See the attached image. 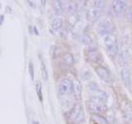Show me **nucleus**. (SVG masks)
<instances>
[{"instance_id":"ddd939ff","label":"nucleus","mask_w":132,"mask_h":124,"mask_svg":"<svg viewBox=\"0 0 132 124\" xmlns=\"http://www.w3.org/2000/svg\"><path fill=\"white\" fill-rule=\"evenodd\" d=\"M73 94L77 99H80L81 98V95H82V85L81 83L78 81V80H74L73 81Z\"/></svg>"},{"instance_id":"7ed1b4c3","label":"nucleus","mask_w":132,"mask_h":124,"mask_svg":"<svg viewBox=\"0 0 132 124\" xmlns=\"http://www.w3.org/2000/svg\"><path fill=\"white\" fill-rule=\"evenodd\" d=\"M103 43L107 52L111 57H115L119 53L117 39L113 34L106 35L103 37Z\"/></svg>"},{"instance_id":"39448f33","label":"nucleus","mask_w":132,"mask_h":124,"mask_svg":"<svg viewBox=\"0 0 132 124\" xmlns=\"http://www.w3.org/2000/svg\"><path fill=\"white\" fill-rule=\"evenodd\" d=\"M85 55L87 59L93 63H97L100 65L103 61V57L102 53L96 47H90L85 50Z\"/></svg>"},{"instance_id":"f3484780","label":"nucleus","mask_w":132,"mask_h":124,"mask_svg":"<svg viewBox=\"0 0 132 124\" xmlns=\"http://www.w3.org/2000/svg\"><path fill=\"white\" fill-rule=\"evenodd\" d=\"M63 27V20L60 18H55L51 22V27L53 30L55 31H58L60 30V29Z\"/></svg>"},{"instance_id":"f03ea898","label":"nucleus","mask_w":132,"mask_h":124,"mask_svg":"<svg viewBox=\"0 0 132 124\" xmlns=\"http://www.w3.org/2000/svg\"><path fill=\"white\" fill-rule=\"evenodd\" d=\"M96 28L98 33L106 36L108 34H112V32L116 29V27L114 22L111 19L107 18H102L97 22Z\"/></svg>"},{"instance_id":"4be33fe9","label":"nucleus","mask_w":132,"mask_h":124,"mask_svg":"<svg viewBox=\"0 0 132 124\" xmlns=\"http://www.w3.org/2000/svg\"><path fill=\"white\" fill-rule=\"evenodd\" d=\"M81 41L85 45H89L92 43V39L88 35H82L81 36Z\"/></svg>"},{"instance_id":"1a4fd4ad","label":"nucleus","mask_w":132,"mask_h":124,"mask_svg":"<svg viewBox=\"0 0 132 124\" xmlns=\"http://www.w3.org/2000/svg\"><path fill=\"white\" fill-rule=\"evenodd\" d=\"M88 109L90 110V112H92L93 114L101 115L106 113L107 110V107L105 103L91 101L88 103Z\"/></svg>"},{"instance_id":"aec40b11","label":"nucleus","mask_w":132,"mask_h":124,"mask_svg":"<svg viewBox=\"0 0 132 124\" xmlns=\"http://www.w3.org/2000/svg\"><path fill=\"white\" fill-rule=\"evenodd\" d=\"M93 118H94V119L96 120V121H97V122H99L100 124H106V123H107L106 118H103L102 116H101V115L94 114Z\"/></svg>"},{"instance_id":"6e6552de","label":"nucleus","mask_w":132,"mask_h":124,"mask_svg":"<svg viewBox=\"0 0 132 124\" xmlns=\"http://www.w3.org/2000/svg\"><path fill=\"white\" fill-rule=\"evenodd\" d=\"M95 71H96L97 74L100 77V79L104 81L105 83H107V84H110L112 81V76L110 73V71L107 69L106 67L102 66L101 65H98L95 67Z\"/></svg>"},{"instance_id":"9b49d317","label":"nucleus","mask_w":132,"mask_h":124,"mask_svg":"<svg viewBox=\"0 0 132 124\" xmlns=\"http://www.w3.org/2000/svg\"><path fill=\"white\" fill-rule=\"evenodd\" d=\"M121 76L125 85L130 86L131 84V73L130 69L127 67L122 68V69L121 70Z\"/></svg>"},{"instance_id":"393cba45","label":"nucleus","mask_w":132,"mask_h":124,"mask_svg":"<svg viewBox=\"0 0 132 124\" xmlns=\"http://www.w3.org/2000/svg\"><path fill=\"white\" fill-rule=\"evenodd\" d=\"M3 16L2 15V16H1V22H0V23L3 24Z\"/></svg>"},{"instance_id":"9d476101","label":"nucleus","mask_w":132,"mask_h":124,"mask_svg":"<svg viewBox=\"0 0 132 124\" xmlns=\"http://www.w3.org/2000/svg\"><path fill=\"white\" fill-rule=\"evenodd\" d=\"M102 13H103L102 9H100V8L90 7L86 12V19L88 20L89 22H97L99 19L102 18Z\"/></svg>"},{"instance_id":"f257e3e1","label":"nucleus","mask_w":132,"mask_h":124,"mask_svg":"<svg viewBox=\"0 0 132 124\" xmlns=\"http://www.w3.org/2000/svg\"><path fill=\"white\" fill-rule=\"evenodd\" d=\"M84 120V109L81 103H76L69 112L68 122L69 124H79Z\"/></svg>"},{"instance_id":"a878e982","label":"nucleus","mask_w":132,"mask_h":124,"mask_svg":"<svg viewBox=\"0 0 132 124\" xmlns=\"http://www.w3.org/2000/svg\"><path fill=\"white\" fill-rule=\"evenodd\" d=\"M32 124H40L39 122H37V121H34V122H32Z\"/></svg>"},{"instance_id":"dca6fc26","label":"nucleus","mask_w":132,"mask_h":124,"mask_svg":"<svg viewBox=\"0 0 132 124\" xmlns=\"http://www.w3.org/2000/svg\"><path fill=\"white\" fill-rule=\"evenodd\" d=\"M62 59H63L64 63L68 65H72L73 64V56L72 55L71 53L66 52L64 53L63 56H62Z\"/></svg>"},{"instance_id":"4468645a","label":"nucleus","mask_w":132,"mask_h":124,"mask_svg":"<svg viewBox=\"0 0 132 124\" xmlns=\"http://www.w3.org/2000/svg\"><path fill=\"white\" fill-rule=\"evenodd\" d=\"M53 7L54 9H55V13L57 14H62L65 11V4H64V3L62 1H59V0L54 1Z\"/></svg>"},{"instance_id":"f8f14e48","label":"nucleus","mask_w":132,"mask_h":124,"mask_svg":"<svg viewBox=\"0 0 132 124\" xmlns=\"http://www.w3.org/2000/svg\"><path fill=\"white\" fill-rule=\"evenodd\" d=\"M119 60L122 63H126L130 58V53L128 49H121L118 53Z\"/></svg>"},{"instance_id":"20e7f679","label":"nucleus","mask_w":132,"mask_h":124,"mask_svg":"<svg viewBox=\"0 0 132 124\" xmlns=\"http://www.w3.org/2000/svg\"><path fill=\"white\" fill-rule=\"evenodd\" d=\"M89 93L91 95V98H92V101L102 103H106L107 102L108 95H107L105 91L99 89L97 85H91L89 87Z\"/></svg>"},{"instance_id":"a211bd4d","label":"nucleus","mask_w":132,"mask_h":124,"mask_svg":"<svg viewBox=\"0 0 132 124\" xmlns=\"http://www.w3.org/2000/svg\"><path fill=\"white\" fill-rule=\"evenodd\" d=\"M36 89L38 98L40 102L43 101V94H42V86H41L40 82H36Z\"/></svg>"},{"instance_id":"412c9836","label":"nucleus","mask_w":132,"mask_h":124,"mask_svg":"<svg viewBox=\"0 0 132 124\" xmlns=\"http://www.w3.org/2000/svg\"><path fill=\"white\" fill-rule=\"evenodd\" d=\"M41 70H42V76L44 78V80H46L48 79V73H47V69H46V66H45L44 61H41Z\"/></svg>"},{"instance_id":"5701e85b","label":"nucleus","mask_w":132,"mask_h":124,"mask_svg":"<svg viewBox=\"0 0 132 124\" xmlns=\"http://www.w3.org/2000/svg\"><path fill=\"white\" fill-rule=\"evenodd\" d=\"M28 69H29V74H30L31 80H33V79H34V66H33V64L31 61H29Z\"/></svg>"},{"instance_id":"2eb2a0df","label":"nucleus","mask_w":132,"mask_h":124,"mask_svg":"<svg viewBox=\"0 0 132 124\" xmlns=\"http://www.w3.org/2000/svg\"><path fill=\"white\" fill-rule=\"evenodd\" d=\"M78 4L74 1H68L65 4V11L69 13H74L78 10Z\"/></svg>"},{"instance_id":"0eeeda50","label":"nucleus","mask_w":132,"mask_h":124,"mask_svg":"<svg viewBox=\"0 0 132 124\" xmlns=\"http://www.w3.org/2000/svg\"><path fill=\"white\" fill-rule=\"evenodd\" d=\"M59 93L61 95H68L73 93V83L69 79H64L59 84Z\"/></svg>"},{"instance_id":"423d86ee","label":"nucleus","mask_w":132,"mask_h":124,"mask_svg":"<svg viewBox=\"0 0 132 124\" xmlns=\"http://www.w3.org/2000/svg\"><path fill=\"white\" fill-rule=\"evenodd\" d=\"M127 2L123 0H115L111 3V10L116 16H121L127 10Z\"/></svg>"},{"instance_id":"b1692460","label":"nucleus","mask_w":132,"mask_h":124,"mask_svg":"<svg viewBox=\"0 0 132 124\" xmlns=\"http://www.w3.org/2000/svg\"><path fill=\"white\" fill-rule=\"evenodd\" d=\"M126 18L132 22V6L128 7L127 10L126 12Z\"/></svg>"},{"instance_id":"6ab92c4d","label":"nucleus","mask_w":132,"mask_h":124,"mask_svg":"<svg viewBox=\"0 0 132 124\" xmlns=\"http://www.w3.org/2000/svg\"><path fill=\"white\" fill-rule=\"evenodd\" d=\"M91 6L92 7L94 8H100V9H102L103 7L106 6V1H102V0H99V1H93L91 2Z\"/></svg>"}]
</instances>
